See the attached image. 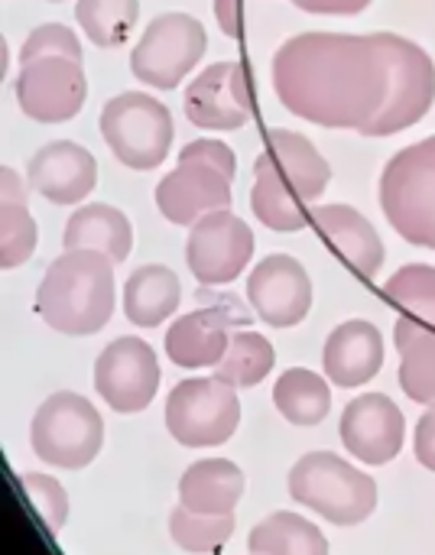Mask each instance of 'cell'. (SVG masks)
<instances>
[{
	"instance_id": "1",
	"label": "cell",
	"mask_w": 435,
	"mask_h": 555,
	"mask_svg": "<svg viewBox=\"0 0 435 555\" xmlns=\"http://www.w3.org/2000/svg\"><path fill=\"white\" fill-rule=\"evenodd\" d=\"M273 88L309 124L394 137L433 107L435 65L397 33H299L273 55Z\"/></svg>"
},
{
	"instance_id": "2",
	"label": "cell",
	"mask_w": 435,
	"mask_h": 555,
	"mask_svg": "<svg viewBox=\"0 0 435 555\" xmlns=\"http://www.w3.org/2000/svg\"><path fill=\"white\" fill-rule=\"evenodd\" d=\"M332 182L325 156L293 130H273L267 150L254 163L251 208L273 231L306 228V205L316 202Z\"/></svg>"
},
{
	"instance_id": "3",
	"label": "cell",
	"mask_w": 435,
	"mask_h": 555,
	"mask_svg": "<svg viewBox=\"0 0 435 555\" xmlns=\"http://www.w3.org/2000/svg\"><path fill=\"white\" fill-rule=\"evenodd\" d=\"M36 309L62 335H94L114 312V260L94 250H62L49 263Z\"/></svg>"
},
{
	"instance_id": "4",
	"label": "cell",
	"mask_w": 435,
	"mask_h": 555,
	"mask_svg": "<svg viewBox=\"0 0 435 555\" xmlns=\"http://www.w3.org/2000/svg\"><path fill=\"white\" fill-rule=\"evenodd\" d=\"M290 498L335 527L364 524L378 511V485L332 452H309L290 468Z\"/></svg>"
},
{
	"instance_id": "5",
	"label": "cell",
	"mask_w": 435,
	"mask_h": 555,
	"mask_svg": "<svg viewBox=\"0 0 435 555\" xmlns=\"http://www.w3.org/2000/svg\"><path fill=\"white\" fill-rule=\"evenodd\" d=\"M381 208L400 237L435 250V137L400 150L387 163Z\"/></svg>"
},
{
	"instance_id": "6",
	"label": "cell",
	"mask_w": 435,
	"mask_h": 555,
	"mask_svg": "<svg viewBox=\"0 0 435 555\" xmlns=\"http://www.w3.org/2000/svg\"><path fill=\"white\" fill-rule=\"evenodd\" d=\"M29 446L46 465L78 472L98 459L104 446V420L81 393H52L33 416Z\"/></svg>"
},
{
	"instance_id": "7",
	"label": "cell",
	"mask_w": 435,
	"mask_h": 555,
	"mask_svg": "<svg viewBox=\"0 0 435 555\" xmlns=\"http://www.w3.org/2000/svg\"><path fill=\"white\" fill-rule=\"evenodd\" d=\"M101 133L111 153L130 169H156L169 156L172 114L150 94L124 91L101 111Z\"/></svg>"
},
{
	"instance_id": "8",
	"label": "cell",
	"mask_w": 435,
	"mask_h": 555,
	"mask_svg": "<svg viewBox=\"0 0 435 555\" xmlns=\"http://www.w3.org/2000/svg\"><path fill=\"white\" fill-rule=\"evenodd\" d=\"M241 423L238 390L218 377L182 380L166 400V429L179 446L215 449L225 446Z\"/></svg>"
},
{
	"instance_id": "9",
	"label": "cell",
	"mask_w": 435,
	"mask_h": 555,
	"mask_svg": "<svg viewBox=\"0 0 435 555\" xmlns=\"http://www.w3.org/2000/svg\"><path fill=\"white\" fill-rule=\"evenodd\" d=\"M205 26L195 16L163 13L143 29L137 49L130 52V68L143 85L169 91L195 68V62L205 55Z\"/></svg>"
},
{
	"instance_id": "10",
	"label": "cell",
	"mask_w": 435,
	"mask_h": 555,
	"mask_svg": "<svg viewBox=\"0 0 435 555\" xmlns=\"http://www.w3.org/2000/svg\"><path fill=\"white\" fill-rule=\"evenodd\" d=\"M254 254V231L234 211H212L189 231L185 263L202 286H225L238 280Z\"/></svg>"
},
{
	"instance_id": "11",
	"label": "cell",
	"mask_w": 435,
	"mask_h": 555,
	"mask_svg": "<svg viewBox=\"0 0 435 555\" xmlns=\"http://www.w3.org/2000/svg\"><path fill=\"white\" fill-rule=\"evenodd\" d=\"M94 390L114 413H143L159 390V361L143 338H117L94 361Z\"/></svg>"
},
{
	"instance_id": "12",
	"label": "cell",
	"mask_w": 435,
	"mask_h": 555,
	"mask_svg": "<svg viewBox=\"0 0 435 555\" xmlns=\"http://www.w3.org/2000/svg\"><path fill=\"white\" fill-rule=\"evenodd\" d=\"M251 325V312L238 306L234 296H221V302L202 306L182 319H176L166 332V354L172 364L185 371L218 367L231 345V328Z\"/></svg>"
},
{
	"instance_id": "13",
	"label": "cell",
	"mask_w": 435,
	"mask_h": 555,
	"mask_svg": "<svg viewBox=\"0 0 435 555\" xmlns=\"http://www.w3.org/2000/svg\"><path fill=\"white\" fill-rule=\"evenodd\" d=\"M88 94V81L78 59L52 55L20 65L16 78V101L26 117L39 124H62L72 120Z\"/></svg>"
},
{
	"instance_id": "14",
	"label": "cell",
	"mask_w": 435,
	"mask_h": 555,
	"mask_svg": "<svg viewBox=\"0 0 435 555\" xmlns=\"http://www.w3.org/2000/svg\"><path fill=\"white\" fill-rule=\"evenodd\" d=\"M247 302L273 328L299 325L312 306V283L306 267L290 254H270L247 276Z\"/></svg>"
},
{
	"instance_id": "15",
	"label": "cell",
	"mask_w": 435,
	"mask_h": 555,
	"mask_svg": "<svg viewBox=\"0 0 435 555\" xmlns=\"http://www.w3.org/2000/svg\"><path fill=\"white\" fill-rule=\"evenodd\" d=\"M156 205L172 224H195L212 211L231 208V176L205 159L179 156L176 169L159 179Z\"/></svg>"
},
{
	"instance_id": "16",
	"label": "cell",
	"mask_w": 435,
	"mask_h": 555,
	"mask_svg": "<svg viewBox=\"0 0 435 555\" xmlns=\"http://www.w3.org/2000/svg\"><path fill=\"white\" fill-rule=\"evenodd\" d=\"M251 114L254 98L241 62H215L185 88V117L202 130H238Z\"/></svg>"
},
{
	"instance_id": "17",
	"label": "cell",
	"mask_w": 435,
	"mask_h": 555,
	"mask_svg": "<svg viewBox=\"0 0 435 555\" xmlns=\"http://www.w3.org/2000/svg\"><path fill=\"white\" fill-rule=\"evenodd\" d=\"M342 446L364 465H391L407 436L404 410L387 393H364L342 413Z\"/></svg>"
},
{
	"instance_id": "18",
	"label": "cell",
	"mask_w": 435,
	"mask_h": 555,
	"mask_svg": "<svg viewBox=\"0 0 435 555\" xmlns=\"http://www.w3.org/2000/svg\"><path fill=\"white\" fill-rule=\"evenodd\" d=\"M29 185L52 205H78L98 185V159L72 140L46 143L29 159Z\"/></svg>"
},
{
	"instance_id": "19",
	"label": "cell",
	"mask_w": 435,
	"mask_h": 555,
	"mask_svg": "<svg viewBox=\"0 0 435 555\" xmlns=\"http://www.w3.org/2000/svg\"><path fill=\"white\" fill-rule=\"evenodd\" d=\"M322 367H325V377L345 390L364 387L368 380H374L384 367V338L378 325L364 319L342 322L325 341Z\"/></svg>"
},
{
	"instance_id": "20",
	"label": "cell",
	"mask_w": 435,
	"mask_h": 555,
	"mask_svg": "<svg viewBox=\"0 0 435 555\" xmlns=\"http://www.w3.org/2000/svg\"><path fill=\"white\" fill-rule=\"evenodd\" d=\"M312 221L322 234V241L332 244V250L364 280L378 276L384 267V241L374 231V224L351 205H322L312 211Z\"/></svg>"
},
{
	"instance_id": "21",
	"label": "cell",
	"mask_w": 435,
	"mask_h": 555,
	"mask_svg": "<svg viewBox=\"0 0 435 555\" xmlns=\"http://www.w3.org/2000/svg\"><path fill=\"white\" fill-rule=\"evenodd\" d=\"M244 498V472L228 459H202L185 468L179 481V504L192 514L225 517Z\"/></svg>"
},
{
	"instance_id": "22",
	"label": "cell",
	"mask_w": 435,
	"mask_h": 555,
	"mask_svg": "<svg viewBox=\"0 0 435 555\" xmlns=\"http://www.w3.org/2000/svg\"><path fill=\"white\" fill-rule=\"evenodd\" d=\"M62 247L65 250H94V254H104L114 263H120V260H127V254L133 247V228H130L127 215L111 205H85V208L72 211L65 234H62Z\"/></svg>"
},
{
	"instance_id": "23",
	"label": "cell",
	"mask_w": 435,
	"mask_h": 555,
	"mask_svg": "<svg viewBox=\"0 0 435 555\" xmlns=\"http://www.w3.org/2000/svg\"><path fill=\"white\" fill-rule=\"evenodd\" d=\"M179 299H182L179 276L163 263L140 267L124 283V312L140 328L163 325L179 309Z\"/></svg>"
},
{
	"instance_id": "24",
	"label": "cell",
	"mask_w": 435,
	"mask_h": 555,
	"mask_svg": "<svg viewBox=\"0 0 435 555\" xmlns=\"http://www.w3.org/2000/svg\"><path fill=\"white\" fill-rule=\"evenodd\" d=\"M36 250V221L26 205L23 179L3 166L0 169V267H23Z\"/></svg>"
},
{
	"instance_id": "25",
	"label": "cell",
	"mask_w": 435,
	"mask_h": 555,
	"mask_svg": "<svg viewBox=\"0 0 435 555\" xmlns=\"http://www.w3.org/2000/svg\"><path fill=\"white\" fill-rule=\"evenodd\" d=\"M394 341L400 351V387L413 403L435 406V328L417 319H400L394 325Z\"/></svg>"
},
{
	"instance_id": "26",
	"label": "cell",
	"mask_w": 435,
	"mask_h": 555,
	"mask_svg": "<svg viewBox=\"0 0 435 555\" xmlns=\"http://www.w3.org/2000/svg\"><path fill=\"white\" fill-rule=\"evenodd\" d=\"M273 403L286 423L303 426V429L319 426L332 410L329 377H322L309 367H290L273 387Z\"/></svg>"
},
{
	"instance_id": "27",
	"label": "cell",
	"mask_w": 435,
	"mask_h": 555,
	"mask_svg": "<svg viewBox=\"0 0 435 555\" xmlns=\"http://www.w3.org/2000/svg\"><path fill=\"white\" fill-rule=\"evenodd\" d=\"M251 555H329V540L325 533L290 511L270 514L251 530Z\"/></svg>"
},
{
	"instance_id": "28",
	"label": "cell",
	"mask_w": 435,
	"mask_h": 555,
	"mask_svg": "<svg viewBox=\"0 0 435 555\" xmlns=\"http://www.w3.org/2000/svg\"><path fill=\"white\" fill-rule=\"evenodd\" d=\"M273 364H277L273 345L260 332L238 328L231 335L228 354L215 367V377L225 380V384H231L234 390H244V387H257L273 371Z\"/></svg>"
},
{
	"instance_id": "29",
	"label": "cell",
	"mask_w": 435,
	"mask_h": 555,
	"mask_svg": "<svg viewBox=\"0 0 435 555\" xmlns=\"http://www.w3.org/2000/svg\"><path fill=\"white\" fill-rule=\"evenodd\" d=\"M137 13H140L137 0H78L75 7L78 26L101 49L124 46L137 26Z\"/></svg>"
},
{
	"instance_id": "30",
	"label": "cell",
	"mask_w": 435,
	"mask_h": 555,
	"mask_svg": "<svg viewBox=\"0 0 435 555\" xmlns=\"http://www.w3.org/2000/svg\"><path fill=\"white\" fill-rule=\"evenodd\" d=\"M169 533H172L176 546H182L185 553L212 555L231 540V533H234V514H225V517L192 514L189 507L179 504L169 514Z\"/></svg>"
},
{
	"instance_id": "31",
	"label": "cell",
	"mask_w": 435,
	"mask_h": 555,
	"mask_svg": "<svg viewBox=\"0 0 435 555\" xmlns=\"http://www.w3.org/2000/svg\"><path fill=\"white\" fill-rule=\"evenodd\" d=\"M384 296L394 306H400L404 312H410V319L426 322L430 328H435V267L410 263V267L397 270L387 280Z\"/></svg>"
},
{
	"instance_id": "32",
	"label": "cell",
	"mask_w": 435,
	"mask_h": 555,
	"mask_svg": "<svg viewBox=\"0 0 435 555\" xmlns=\"http://www.w3.org/2000/svg\"><path fill=\"white\" fill-rule=\"evenodd\" d=\"M20 488H23V494L29 498V504L39 511L42 524H46L52 533H59V530L65 527V520H68V494H65V488H62L55 478L39 475V472L20 475Z\"/></svg>"
},
{
	"instance_id": "33",
	"label": "cell",
	"mask_w": 435,
	"mask_h": 555,
	"mask_svg": "<svg viewBox=\"0 0 435 555\" xmlns=\"http://www.w3.org/2000/svg\"><path fill=\"white\" fill-rule=\"evenodd\" d=\"M52 55H68V59L81 62V42L68 26L46 23V26L33 29L20 49V65H29L36 59H52Z\"/></svg>"
},
{
	"instance_id": "34",
	"label": "cell",
	"mask_w": 435,
	"mask_h": 555,
	"mask_svg": "<svg viewBox=\"0 0 435 555\" xmlns=\"http://www.w3.org/2000/svg\"><path fill=\"white\" fill-rule=\"evenodd\" d=\"M179 156L205 159V163H212V166L225 169L231 179H234V169H238V163H234V150H231L228 143H221V140H192V143H185V146H182V153H179Z\"/></svg>"
},
{
	"instance_id": "35",
	"label": "cell",
	"mask_w": 435,
	"mask_h": 555,
	"mask_svg": "<svg viewBox=\"0 0 435 555\" xmlns=\"http://www.w3.org/2000/svg\"><path fill=\"white\" fill-rule=\"evenodd\" d=\"M413 449H417L420 465H423V468H430V472H435V406H430V410L420 416Z\"/></svg>"
},
{
	"instance_id": "36",
	"label": "cell",
	"mask_w": 435,
	"mask_h": 555,
	"mask_svg": "<svg viewBox=\"0 0 435 555\" xmlns=\"http://www.w3.org/2000/svg\"><path fill=\"white\" fill-rule=\"evenodd\" d=\"M290 3H296L299 10L329 13V16H351V13H361L371 7V0H290Z\"/></svg>"
},
{
	"instance_id": "37",
	"label": "cell",
	"mask_w": 435,
	"mask_h": 555,
	"mask_svg": "<svg viewBox=\"0 0 435 555\" xmlns=\"http://www.w3.org/2000/svg\"><path fill=\"white\" fill-rule=\"evenodd\" d=\"M215 16L228 36L241 33V0H215Z\"/></svg>"
},
{
	"instance_id": "38",
	"label": "cell",
	"mask_w": 435,
	"mask_h": 555,
	"mask_svg": "<svg viewBox=\"0 0 435 555\" xmlns=\"http://www.w3.org/2000/svg\"><path fill=\"white\" fill-rule=\"evenodd\" d=\"M52 3H59V0H52Z\"/></svg>"
}]
</instances>
